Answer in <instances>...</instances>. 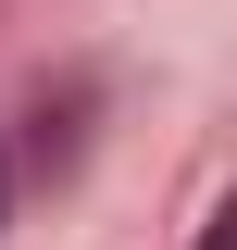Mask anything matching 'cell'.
<instances>
[{"mask_svg": "<svg viewBox=\"0 0 237 250\" xmlns=\"http://www.w3.org/2000/svg\"><path fill=\"white\" fill-rule=\"evenodd\" d=\"M200 250H237V213H212V238H200Z\"/></svg>", "mask_w": 237, "mask_h": 250, "instance_id": "cell-1", "label": "cell"}]
</instances>
